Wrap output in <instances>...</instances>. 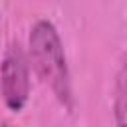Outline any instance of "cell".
Here are the masks:
<instances>
[{
  "label": "cell",
  "instance_id": "obj_1",
  "mask_svg": "<svg viewBox=\"0 0 127 127\" xmlns=\"http://www.w3.org/2000/svg\"><path fill=\"white\" fill-rule=\"evenodd\" d=\"M28 54L40 79L52 89L56 99L65 109H71L73 107L71 73L60 32L52 20L40 18L32 24L28 36Z\"/></svg>",
  "mask_w": 127,
  "mask_h": 127
},
{
  "label": "cell",
  "instance_id": "obj_2",
  "mask_svg": "<svg viewBox=\"0 0 127 127\" xmlns=\"http://www.w3.org/2000/svg\"><path fill=\"white\" fill-rule=\"evenodd\" d=\"M0 95L14 113H20L30 99V62L20 42H10L2 54Z\"/></svg>",
  "mask_w": 127,
  "mask_h": 127
},
{
  "label": "cell",
  "instance_id": "obj_3",
  "mask_svg": "<svg viewBox=\"0 0 127 127\" xmlns=\"http://www.w3.org/2000/svg\"><path fill=\"white\" fill-rule=\"evenodd\" d=\"M113 111H115V123L117 127H125V95H127V87H125V65L119 67L117 73V81L113 87Z\"/></svg>",
  "mask_w": 127,
  "mask_h": 127
},
{
  "label": "cell",
  "instance_id": "obj_4",
  "mask_svg": "<svg viewBox=\"0 0 127 127\" xmlns=\"http://www.w3.org/2000/svg\"><path fill=\"white\" fill-rule=\"evenodd\" d=\"M0 127H12V125H10V123H2Z\"/></svg>",
  "mask_w": 127,
  "mask_h": 127
}]
</instances>
